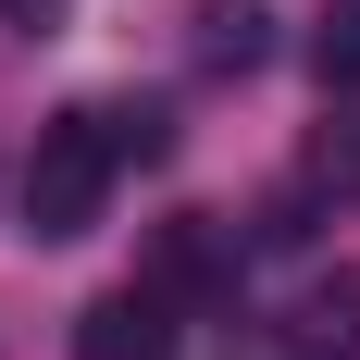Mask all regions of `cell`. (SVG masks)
Wrapping results in <instances>:
<instances>
[{"mask_svg": "<svg viewBox=\"0 0 360 360\" xmlns=\"http://www.w3.org/2000/svg\"><path fill=\"white\" fill-rule=\"evenodd\" d=\"M112 174H124L112 112H50L37 149H25V236H37V249H75V236L112 212Z\"/></svg>", "mask_w": 360, "mask_h": 360, "instance_id": "obj_1", "label": "cell"}, {"mask_svg": "<svg viewBox=\"0 0 360 360\" xmlns=\"http://www.w3.org/2000/svg\"><path fill=\"white\" fill-rule=\"evenodd\" d=\"M286 348H298V360H348V348H360V274H348V261L298 286V311H286Z\"/></svg>", "mask_w": 360, "mask_h": 360, "instance_id": "obj_2", "label": "cell"}, {"mask_svg": "<svg viewBox=\"0 0 360 360\" xmlns=\"http://www.w3.org/2000/svg\"><path fill=\"white\" fill-rule=\"evenodd\" d=\"M199 63L212 75H249L261 63V0H199Z\"/></svg>", "mask_w": 360, "mask_h": 360, "instance_id": "obj_3", "label": "cell"}, {"mask_svg": "<svg viewBox=\"0 0 360 360\" xmlns=\"http://www.w3.org/2000/svg\"><path fill=\"white\" fill-rule=\"evenodd\" d=\"M87 360H162V311L149 298H100L87 311Z\"/></svg>", "mask_w": 360, "mask_h": 360, "instance_id": "obj_4", "label": "cell"}, {"mask_svg": "<svg viewBox=\"0 0 360 360\" xmlns=\"http://www.w3.org/2000/svg\"><path fill=\"white\" fill-rule=\"evenodd\" d=\"M298 174H311V186H348V199H360V124H323Z\"/></svg>", "mask_w": 360, "mask_h": 360, "instance_id": "obj_5", "label": "cell"}, {"mask_svg": "<svg viewBox=\"0 0 360 360\" xmlns=\"http://www.w3.org/2000/svg\"><path fill=\"white\" fill-rule=\"evenodd\" d=\"M311 63H323V87H360V13H323Z\"/></svg>", "mask_w": 360, "mask_h": 360, "instance_id": "obj_6", "label": "cell"}]
</instances>
